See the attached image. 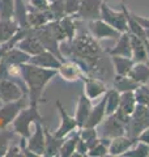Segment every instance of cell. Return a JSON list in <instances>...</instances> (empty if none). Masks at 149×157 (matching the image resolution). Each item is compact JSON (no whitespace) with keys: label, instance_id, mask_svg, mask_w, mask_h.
Instances as JSON below:
<instances>
[{"label":"cell","instance_id":"obj_1","mask_svg":"<svg viewBox=\"0 0 149 157\" xmlns=\"http://www.w3.org/2000/svg\"><path fill=\"white\" fill-rule=\"evenodd\" d=\"M20 68H21V78L30 94V105L37 106L42 97L44 86L58 73V70L38 67L29 62L21 64Z\"/></svg>","mask_w":149,"mask_h":157},{"label":"cell","instance_id":"obj_8","mask_svg":"<svg viewBox=\"0 0 149 157\" xmlns=\"http://www.w3.org/2000/svg\"><path fill=\"white\" fill-rule=\"evenodd\" d=\"M127 124L119 118L117 113L106 117V121L102 124V137H117L120 135H126Z\"/></svg>","mask_w":149,"mask_h":157},{"label":"cell","instance_id":"obj_4","mask_svg":"<svg viewBox=\"0 0 149 157\" xmlns=\"http://www.w3.org/2000/svg\"><path fill=\"white\" fill-rule=\"evenodd\" d=\"M148 126H149V107L137 104L136 109L132 113L130 122L127 124L126 135L137 140V136L140 135V132L144 128H147Z\"/></svg>","mask_w":149,"mask_h":157},{"label":"cell","instance_id":"obj_21","mask_svg":"<svg viewBox=\"0 0 149 157\" xmlns=\"http://www.w3.org/2000/svg\"><path fill=\"white\" fill-rule=\"evenodd\" d=\"M90 110H92V100L88 98L85 94H81L77 102L76 114H74V119L77 122L78 128H82L85 126L88 117L90 114Z\"/></svg>","mask_w":149,"mask_h":157},{"label":"cell","instance_id":"obj_26","mask_svg":"<svg viewBox=\"0 0 149 157\" xmlns=\"http://www.w3.org/2000/svg\"><path fill=\"white\" fill-rule=\"evenodd\" d=\"M128 76L139 84H147L149 81V63H135L128 72Z\"/></svg>","mask_w":149,"mask_h":157},{"label":"cell","instance_id":"obj_16","mask_svg":"<svg viewBox=\"0 0 149 157\" xmlns=\"http://www.w3.org/2000/svg\"><path fill=\"white\" fill-rule=\"evenodd\" d=\"M85 82V89H84V94L90 100H97V98L105 96V93L107 92L106 85L103 84L101 80L94 77H85L84 78Z\"/></svg>","mask_w":149,"mask_h":157},{"label":"cell","instance_id":"obj_18","mask_svg":"<svg viewBox=\"0 0 149 157\" xmlns=\"http://www.w3.org/2000/svg\"><path fill=\"white\" fill-rule=\"evenodd\" d=\"M109 54L111 55H120L126 58H132V47H131V34L130 32H124L120 34V37L117 39V45L111 50H109Z\"/></svg>","mask_w":149,"mask_h":157},{"label":"cell","instance_id":"obj_23","mask_svg":"<svg viewBox=\"0 0 149 157\" xmlns=\"http://www.w3.org/2000/svg\"><path fill=\"white\" fill-rule=\"evenodd\" d=\"M44 130V137H46V144H44V156L52 157V156H59V152H60V147L63 140L62 137H58L55 134H50L48 130L43 126Z\"/></svg>","mask_w":149,"mask_h":157},{"label":"cell","instance_id":"obj_39","mask_svg":"<svg viewBox=\"0 0 149 157\" xmlns=\"http://www.w3.org/2000/svg\"><path fill=\"white\" fill-rule=\"evenodd\" d=\"M137 140L139 141H143V143H145V144L149 145V126L140 132V135L137 136Z\"/></svg>","mask_w":149,"mask_h":157},{"label":"cell","instance_id":"obj_43","mask_svg":"<svg viewBox=\"0 0 149 157\" xmlns=\"http://www.w3.org/2000/svg\"><path fill=\"white\" fill-rule=\"evenodd\" d=\"M145 34H147V39H148V42H149V29H145Z\"/></svg>","mask_w":149,"mask_h":157},{"label":"cell","instance_id":"obj_25","mask_svg":"<svg viewBox=\"0 0 149 157\" xmlns=\"http://www.w3.org/2000/svg\"><path fill=\"white\" fill-rule=\"evenodd\" d=\"M140 85L139 82H136L131 76L128 75H118L115 73V77H114V88L118 92H133L136 88Z\"/></svg>","mask_w":149,"mask_h":157},{"label":"cell","instance_id":"obj_41","mask_svg":"<svg viewBox=\"0 0 149 157\" xmlns=\"http://www.w3.org/2000/svg\"><path fill=\"white\" fill-rule=\"evenodd\" d=\"M17 152H20V149L17 147H13V148L9 149V153H7V156H20L21 155V153H17Z\"/></svg>","mask_w":149,"mask_h":157},{"label":"cell","instance_id":"obj_44","mask_svg":"<svg viewBox=\"0 0 149 157\" xmlns=\"http://www.w3.org/2000/svg\"><path fill=\"white\" fill-rule=\"evenodd\" d=\"M48 2H50V3H51V2H54V0H48Z\"/></svg>","mask_w":149,"mask_h":157},{"label":"cell","instance_id":"obj_35","mask_svg":"<svg viewBox=\"0 0 149 157\" xmlns=\"http://www.w3.org/2000/svg\"><path fill=\"white\" fill-rule=\"evenodd\" d=\"M14 0H0V20L13 18Z\"/></svg>","mask_w":149,"mask_h":157},{"label":"cell","instance_id":"obj_11","mask_svg":"<svg viewBox=\"0 0 149 157\" xmlns=\"http://www.w3.org/2000/svg\"><path fill=\"white\" fill-rule=\"evenodd\" d=\"M103 0H81L80 9L74 17H78L81 20L92 21L101 17V6Z\"/></svg>","mask_w":149,"mask_h":157},{"label":"cell","instance_id":"obj_22","mask_svg":"<svg viewBox=\"0 0 149 157\" xmlns=\"http://www.w3.org/2000/svg\"><path fill=\"white\" fill-rule=\"evenodd\" d=\"M106 117V111H105V97H102L99 100L98 104L92 106L90 114L88 117V121L84 127H97L103 122Z\"/></svg>","mask_w":149,"mask_h":157},{"label":"cell","instance_id":"obj_15","mask_svg":"<svg viewBox=\"0 0 149 157\" xmlns=\"http://www.w3.org/2000/svg\"><path fill=\"white\" fill-rule=\"evenodd\" d=\"M136 141V139H132L127 135L113 137L111 143L109 145V156H123L124 152H127Z\"/></svg>","mask_w":149,"mask_h":157},{"label":"cell","instance_id":"obj_5","mask_svg":"<svg viewBox=\"0 0 149 157\" xmlns=\"http://www.w3.org/2000/svg\"><path fill=\"white\" fill-rule=\"evenodd\" d=\"M99 18L107 22L109 25H111L113 28H115L118 32H120V33L128 32L127 16L123 8H122V11H115V9L110 8L103 2L101 6V17Z\"/></svg>","mask_w":149,"mask_h":157},{"label":"cell","instance_id":"obj_3","mask_svg":"<svg viewBox=\"0 0 149 157\" xmlns=\"http://www.w3.org/2000/svg\"><path fill=\"white\" fill-rule=\"evenodd\" d=\"M37 122H43L41 115L37 110V106H30L29 109H24L18 113V115L13 119V128L14 132L18 134L24 139H28L33 134L32 124H36Z\"/></svg>","mask_w":149,"mask_h":157},{"label":"cell","instance_id":"obj_27","mask_svg":"<svg viewBox=\"0 0 149 157\" xmlns=\"http://www.w3.org/2000/svg\"><path fill=\"white\" fill-rule=\"evenodd\" d=\"M105 111H106V117L111 115L114 113H117L118 107H119V102H120V92H118L115 88L113 89H107L105 93Z\"/></svg>","mask_w":149,"mask_h":157},{"label":"cell","instance_id":"obj_19","mask_svg":"<svg viewBox=\"0 0 149 157\" xmlns=\"http://www.w3.org/2000/svg\"><path fill=\"white\" fill-rule=\"evenodd\" d=\"M20 25L14 18L0 20V45L9 42L20 32Z\"/></svg>","mask_w":149,"mask_h":157},{"label":"cell","instance_id":"obj_36","mask_svg":"<svg viewBox=\"0 0 149 157\" xmlns=\"http://www.w3.org/2000/svg\"><path fill=\"white\" fill-rule=\"evenodd\" d=\"M80 2L81 0H64V13L66 16H72L77 14L80 9Z\"/></svg>","mask_w":149,"mask_h":157},{"label":"cell","instance_id":"obj_2","mask_svg":"<svg viewBox=\"0 0 149 157\" xmlns=\"http://www.w3.org/2000/svg\"><path fill=\"white\" fill-rule=\"evenodd\" d=\"M69 51L80 60L90 66L93 63H96L99 48L92 36H77L73 38L72 42H69Z\"/></svg>","mask_w":149,"mask_h":157},{"label":"cell","instance_id":"obj_40","mask_svg":"<svg viewBox=\"0 0 149 157\" xmlns=\"http://www.w3.org/2000/svg\"><path fill=\"white\" fill-rule=\"evenodd\" d=\"M132 14H133V17L137 20V22L140 24L144 29H149V18L143 17V16H137V14H135V13H132Z\"/></svg>","mask_w":149,"mask_h":157},{"label":"cell","instance_id":"obj_20","mask_svg":"<svg viewBox=\"0 0 149 157\" xmlns=\"http://www.w3.org/2000/svg\"><path fill=\"white\" fill-rule=\"evenodd\" d=\"M131 34V47H132V59L135 63H149L148 50L145 42L135 34Z\"/></svg>","mask_w":149,"mask_h":157},{"label":"cell","instance_id":"obj_33","mask_svg":"<svg viewBox=\"0 0 149 157\" xmlns=\"http://www.w3.org/2000/svg\"><path fill=\"white\" fill-rule=\"evenodd\" d=\"M126 157H148L149 156V145L143 141H136L127 152H124Z\"/></svg>","mask_w":149,"mask_h":157},{"label":"cell","instance_id":"obj_14","mask_svg":"<svg viewBox=\"0 0 149 157\" xmlns=\"http://www.w3.org/2000/svg\"><path fill=\"white\" fill-rule=\"evenodd\" d=\"M51 21H55V17H54V14L50 9H47V11H38V9L34 8H29L28 24L30 29L41 28Z\"/></svg>","mask_w":149,"mask_h":157},{"label":"cell","instance_id":"obj_42","mask_svg":"<svg viewBox=\"0 0 149 157\" xmlns=\"http://www.w3.org/2000/svg\"><path fill=\"white\" fill-rule=\"evenodd\" d=\"M8 48H9V47H8L7 45H6V43H4V46H3V48H0V60H2V56L4 55V52H6V51L8 50Z\"/></svg>","mask_w":149,"mask_h":157},{"label":"cell","instance_id":"obj_38","mask_svg":"<svg viewBox=\"0 0 149 157\" xmlns=\"http://www.w3.org/2000/svg\"><path fill=\"white\" fill-rule=\"evenodd\" d=\"M9 137H11V134H4L0 135V156H4L6 152L8 151V141H9Z\"/></svg>","mask_w":149,"mask_h":157},{"label":"cell","instance_id":"obj_17","mask_svg":"<svg viewBox=\"0 0 149 157\" xmlns=\"http://www.w3.org/2000/svg\"><path fill=\"white\" fill-rule=\"evenodd\" d=\"M58 73L64 80L74 81L84 75V70L78 66V63H74L73 60H64L62 66L58 68Z\"/></svg>","mask_w":149,"mask_h":157},{"label":"cell","instance_id":"obj_32","mask_svg":"<svg viewBox=\"0 0 149 157\" xmlns=\"http://www.w3.org/2000/svg\"><path fill=\"white\" fill-rule=\"evenodd\" d=\"M59 22H60L63 32H64V34H66L67 41L72 42L73 38L76 37V25H74V21H73L72 16H64L63 18L59 20Z\"/></svg>","mask_w":149,"mask_h":157},{"label":"cell","instance_id":"obj_29","mask_svg":"<svg viewBox=\"0 0 149 157\" xmlns=\"http://www.w3.org/2000/svg\"><path fill=\"white\" fill-rule=\"evenodd\" d=\"M80 139V128L78 131H76L74 134H72L69 137L63 140L62 147H60V152H59V156L62 157H71L74 151H76V145H77V141Z\"/></svg>","mask_w":149,"mask_h":157},{"label":"cell","instance_id":"obj_6","mask_svg":"<svg viewBox=\"0 0 149 157\" xmlns=\"http://www.w3.org/2000/svg\"><path fill=\"white\" fill-rule=\"evenodd\" d=\"M44 144H46V137H44V130L42 122L36 123V131L28 137L26 141V151L30 152V156H44Z\"/></svg>","mask_w":149,"mask_h":157},{"label":"cell","instance_id":"obj_10","mask_svg":"<svg viewBox=\"0 0 149 157\" xmlns=\"http://www.w3.org/2000/svg\"><path fill=\"white\" fill-rule=\"evenodd\" d=\"M56 106H58L59 114H60V124H59L58 130L55 131V135L58 137L64 139V137H67L69 134H72L74 130H77L78 126H77V122L74 119V117L69 115L66 111V109H64V106L59 101L56 102Z\"/></svg>","mask_w":149,"mask_h":157},{"label":"cell","instance_id":"obj_31","mask_svg":"<svg viewBox=\"0 0 149 157\" xmlns=\"http://www.w3.org/2000/svg\"><path fill=\"white\" fill-rule=\"evenodd\" d=\"M80 139L85 141V144L88 145V149H90L99 140L96 127H82V128H80Z\"/></svg>","mask_w":149,"mask_h":157},{"label":"cell","instance_id":"obj_30","mask_svg":"<svg viewBox=\"0 0 149 157\" xmlns=\"http://www.w3.org/2000/svg\"><path fill=\"white\" fill-rule=\"evenodd\" d=\"M111 143L110 137H101L98 140L97 144H94L90 149L88 151L86 156L90 157H102V156H107L109 155V145Z\"/></svg>","mask_w":149,"mask_h":157},{"label":"cell","instance_id":"obj_34","mask_svg":"<svg viewBox=\"0 0 149 157\" xmlns=\"http://www.w3.org/2000/svg\"><path fill=\"white\" fill-rule=\"evenodd\" d=\"M133 93L137 104L149 107V86L147 84H140L133 90Z\"/></svg>","mask_w":149,"mask_h":157},{"label":"cell","instance_id":"obj_12","mask_svg":"<svg viewBox=\"0 0 149 157\" xmlns=\"http://www.w3.org/2000/svg\"><path fill=\"white\" fill-rule=\"evenodd\" d=\"M29 63H32V64H34V66H38V67L50 68V70H58V68L62 66L63 60L60 58H58L54 52L44 48L43 51L37 54V55L30 56Z\"/></svg>","mask_w":149,"mask_h":157},{"label":"cell","instance_id":"obj_37","mask_svg":"<svg viewBox=\"0 0 149 157\" xmlns=\"http://www.w3.org/2000/svg\"><path fill=\"white\" fill-rule=\"evenodd\" d=\"M29 6L38 11H47L50 9V2L48 0H29Z\"/></svg>","mask_w":149,"mask_h":157},{"label":"cell","instance_id":"obj_28","mask_svg":"<svg viewBox=\"0 0 149 157\" xmlns=\"http://www.w3.org/2000/svg\"><path fill=\"white\" fill-rule=\"evenodd\" d=\"M111 63L118 75H128L131 68L135 64L132 58H126L120 55H111Z\"/></svg>","mask_w":149,"mask_h":157},{"label":"cell","instance_id":"obj_9","mask_svg":"<svg viewBox=\"0 0 149 157\" xmlns=\"http://www.w3.org/2000/svg\"><path fill=\"white\" fill-rule=\"evenodd\" d=\"M22 88L12 78H2L0 80V98L4 104L22 100Z\"/></svg>","mask_w":149,"mask_h":157},{"label":"cell","instance_id":"obj_7","mask_svg":"<svg viewBox=\"0 0 149 157\" xmlns=\"http://www.w3.org/2000/svg\"><path fill=\"white\" fill-rule=\"evenodd\" d=\"M89 32H90L92 37H94L96 39H103V38L118 39L122 34L120 32H118L115 28L109 25L107 22H105L101 18L89 21Z\"/></svg>","mask_w":149,"mask_h":157},{"label":"cell","instance_id":"obj_13","mask_svg":"<svg viewBox=\"0 0 149 157\" xmlns=\"http://www.w3.org/2000/svg\"><path fill=\"white\" fill-rule=\"evenodd\" d=\"M16 47H18L20 50H22L24 52H26L28 55H30V56L37 55V54L44 50V46L42 45L41 41H39L37 37H34L30 33V29H29V33L26 36L22 37L16 43Z\"/></svg>","mask_w":149,"mask_h":157},{"label":"cell","instance_id":"obj_24","mask_svg":"<svg viewBox=\"0 0 149 157\" xmlns=\"http://www.w3.org/2000/svg\"><path fill=\"white\" fill-rule=\"evenodd\" d=\"M20 109H21V100L7 102L4 107L0 110V118H2V126L6 127L8 123H12L13 119L18 115Z\"/></svg>","mask_w":149,"mask_h":157}]
</instances>
